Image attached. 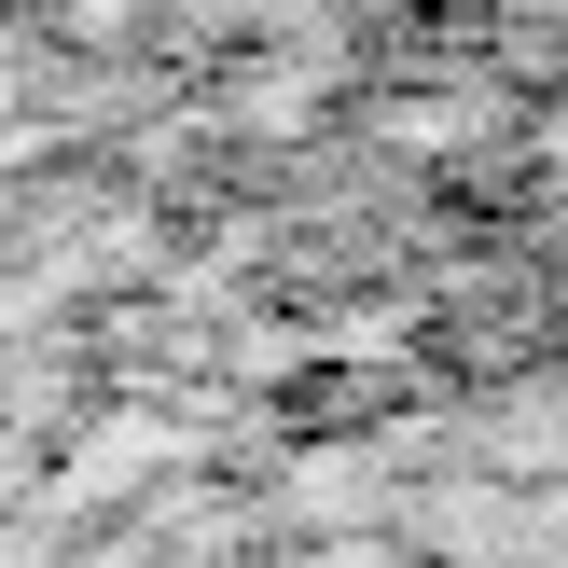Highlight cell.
I'll return each mask as SVG.
<instances>
[{"mask_svg": "<svg viewBox=\"0 0 568 568\" xmlns=\"http://www.w3.org/2000/svg\"><path fill=\"white\" fill-rule=\"evenodd\" d=\"M181 568H568V375L292 444Z\"/></svg>", "mask_w": 568, "mask_h": 568, "instance_id": "1", "label": "cell"}]
</instances>
